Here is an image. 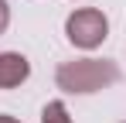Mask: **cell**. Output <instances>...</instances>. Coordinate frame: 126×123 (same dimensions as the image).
<instances>
[{
  "label": "cell",
  "instance_id": "3",
  "mask_svg": "<svg viewBox=\"0 0 126 123\" xmlns=\"http://www.w3.org/2000/svg\"><path fill=\"white\" fill-rule=\"evenodd\" d=\"M31 75V62L21 51H0V89H17Z\"/></svg>",
  "mask_w": 126,
  "mask_h": 123
},
{
  "label": "cell",
  "instance_id": "2",
  "mask_svg": "<svg viewBox=\"0 0 126 123\" xmlns=\"http://www.w3.org/2000/svg\"><path fill=\"white\" fill-rule=\"evenodd\" d=\"M65 38L75 48H82V51H92L109 38V17L99 7H79L65 20Z\"/></svg>",
  "mask_w": 126,
  "mask_h": 123
},
{
  "label": "cell",
  "instance_id": "4",
  "mask_svg": "<svg viewBox=\"0 0 126 123\" xmlns=\"http://www.w3.org/2000/svg\"><path fill=\"white\" fill-rule=\"evenodd\" d=\"M41 123H72V113H68V106L62 99H51L41 109Z\"/></svg>",
  "mask_w": 126,
  "mask_h": 123
},
{
  "label": "cell",
  "instance_id": "5",
  "mask_svg": "<svg viewBox=\"0 0 126 123\" xmlns=\"http://www.w3.org/2000/svg\"><path fill=\"white\" fill-rule=\"evenodd\" d=\"M10 27V7H7V0H0V34Z\"/></svg>",
  "mask_w": 126,
  "mask_h": 123
},
{
  "label": "cell",
  "instance_id": "6",
  "mask_svg": "<svg viewBox=\"0 0 126 123\" xmlns=\"http://www.w3.org/2000/svg\"><path fill=\"white\" fill-rule=\"evenodd\" d=\"M0 123H21V120H14V116H7V113H0Z\"/></svg>",
  "mask_w": 126,
  "mask_h": 123
},
{
  "label": "cell",
  "instance_id": "1",
  "mask_svg": "<svg viewBox=\"0 0 126 123\" xmlns=\"http://www.w3.org/2000/svg\"><path fill=\"white\" fill-rule=\"evenodd\" d=\"M119 79H123V72L112 58H75V62H62L55 68V85L68 96L102 92Z\"/></svg>",
  "mask_w": 126,
  "mask_h": 123
}]
</instances>
